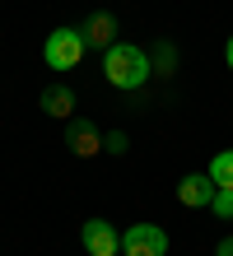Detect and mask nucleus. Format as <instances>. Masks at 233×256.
Masks as SVG:
<instances>
[{
  "mask_svg": "<svg viewBox=\"0 0 233 256\" xmlns=\"http://www.w3.org/2000/svg\"><path fill=\"white\" fill-rule=\"evenodd\" d=\"M121 256H168V233L159 224H131L121 233Z\"/></svg>",
  "mask_w": 233,
  "mask_h": 256,
  "instance_id": "3",
  "label": "nucleus"
},
{
  "mask_svg": "<svg viewBox=\"0 0 233 256\" xmlns=\"http://www.w3.org/2000/svg\"><path fill=\"white\" fill-rule=\"evenodd\" d=\"M38 108H42L47 116H56V122H70V116H75V88H70V84H52V88H42Z\"/></svg>",
  "mask_w": 233,
  "mask_h": 256,
  "instance_id": "8",
  "label": "nucleus"
},
{
  "mask_svg": "<svg viewBox=\"0 0 233 256\" xmlns=\"http://www.w3.org/2000/svg\"><path fill=\"white\" fill-rule=\"evenodd\" d=\"M126 149H131L126 130H107V135H103V154H117V158H121V154H126Z\"/></svg>",
  "mask_w": 233,
  "mask_h": 256,
  "instance_id": "11",
  "label": "nucleus"
},
{
  "mask_svg": "<svg viewBox=\"0 0 233 256\" xmlns=\"http://www.w3.org/2000/svg\"><path fill=\"white\" fill-rule=\"evenodd\" d=\"M80 242H84L89 256H117V252H121V233H117L107 219H84Z\"/></svg>",
  "mask_w": 233,
  "mask_h": 256,
  "instance_id": "4",
  "label": "nucleus"
},
{
  "mask_svg": "<svg viewBox=\"0 0 233 256\" xmlns=\"http://www.w3.org/2000/svg\"><path fill=\"white\" fill-rule=\"evenodd\" d=\"M224 61H228V70H233V38L224 42Z\"/></svg>",
  "mask_w": 233,
  "mask_h": 256,
  "instance_id": "13",
  "label": "nucleus"
},
{
  "mask_svg": "<svg viewBox=\"0 0 233 256\" xmlns=\"http://www.w3.org/2000/svg\"><path fill=\"white\" fill-rule=\"evenodd\" d=\"M210 210H214V214H219V219H233V186H219V191H214Z\"/></svg>",
  "mask_w": 233,
  "mask_h": 256,
  "instance_id": "10",
  "label": "nucleus"
},
{
  "mask_svg": "<svg viewBox=\"0 0 233 256\" xmlns=\"http://www.w3.org/2000/svg\"><path fill=\"white\" fill-rule=\"evenodd\" d=\"M205 172L214 177V186H233V149H219V154L210 158Z\"/></svg>",
  "mask_w": 233,
  "mask_h": 256,
  "instance_id": "9",
  "label": "nucleus"
},
{
  "mask_svg": "<svg viewBox=\"0 0 233 256\" xmlns=\"http://www.w3.org/2000/svg\"><path fill=\"white\" fill-rule=\"evenodd\" d=\"M66 144H70V154L93 158V154H103V130L93 126L89 116H70V126H66Z\"/></svg>",
  "mask_w": 233,
  "mask_h": 256,
  "instance_id": "5",
  "label": "nucleus"
},
{
  "mask_svg": "<svg viewBox=\"0 0 233 256\" xmlns=\"http://www.w3.org/2000/svg\"><path fill=\"white\" fill-rule=\"evenodd\" d=\"M103 74H107L112 88H140L154 70H149V56L140 52V47H131V42H112V47L103 52Z\"/></svg>",
  "mask_w": 233,
  "mask_h": 256,
  "instance_id": "1",
  "label": "nucleus"
},
{
  "mask_svg": "<svg viewBox=\"0 0 233 256\" xmlns=\"http://www.w3.org/2000/svg\"><path fill=\"white\" fill-rule=\"evenodd\" d=\"M214 256H233V233H228V238H219V247H214Z\"/></svg>",
  "mask_w": 233,
  "mask_h": 256,
  "instance_id": "12",
  "label": "nucleus"
},
{
  "mask_svg": "<svg viewBox=\"0 0 233 256\" xmlns=\"http://www.w3.org/2000/svg\"><path fill=\"white\" fill-rule=\"evenodd\" d=\"M84 52H89V42H84L80 28H56V33H47V42H42V61L52 70H61V74L80 66Z\"/></svg>",
  "mask_w": 233,
  "mask_h": 256,
  "instance_id": "2",
  "label": "nucleus"
},
{
  "mask_svg": "<svg viewBox=\"0 0 233 256\" xmlns=\"http://www.w3.org/2000/svg\"><path fill=\"white\" fill-rule=\"evenodd\" d=\"M80 33H84V42H89V47L107 52V47H112V42L121 38V24H117V14H112V10H93L89 19H84V28H80Z\"/></svg>",
  "mask_w": 233,
  "mask_h": 256,
  "instance_id": "6",
  "label": "nucleus"
},
{
  "mask_svg": "<svg viewBox=\"0 0 233 256\" xmlns=\"http://www.w3.org/2000/svg\"><path fill=\"white\" fill-rule=\"evenodd\" d=\"M214 177L210 172H186L182 182H177V200L186 205V210H210V200H214Z\"/></svg>",
  "mask_w": 233,
  "mask_h": 256,
  "instance_id": "7",
  "label": "nucleus"
}]
</instances>
